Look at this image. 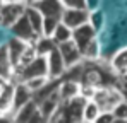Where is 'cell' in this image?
I'll list each match as a JSON object with an SVG mask.
<instances>
[{
	"mask_svg": "<svg viewBox=\"0 0 127 123\" xmlns=\"http://www.w3.org/2000/svg\"><path fill=\"white\" fill-rule=\"evenodd\" d=\"M0 123H14V122H12L10 115H5V116H0Z\"/></svg>",
	"mask_w": 127,
	"mask_h": 123,
	"instance_id": "27",
	"label": "cell"
},
{
	"mask_svg": "<svg viewBox=\"0 0 127 123\" xmlns=\"http://www.w3.org/2000/svg\"><path fill=\"white\" fill-rule=\"evenodd\" d=\"M110 68H112L115 74H119V75H126L127 74V46L122 48V50H119V51L112 57V60H110Z\"/></svg>",
	"mask_w": 127,
	"mask_h": 123,
	"instance_id": "14",
	"label": "cell"
},
{
	"mask_svg": "<svg viewBox=\"0 0 127 123\" xmlns=\"http://www.w3.org/2000/svg\"><path fill=\"white\" fill-rule=\"evenodd\" d=\"M12 98H14V84L9 82L3 89H0V116H12Z\"/></svg>",
	"mask_w": 127,
	"mask_h": 123,
	"instance_id": "11",
	"label": "cell"
},
{
	"mask_svg": "<svg viewBox=\"0 0 127 123\" xmlns=\"http://www.w3.org/2000/svg\"><path fill=\"white\" fill-rule=\"evenodd\" d=\"M98 38V34L91 29V26L89 24H84V26H81V27H77V29H74L72 31V43L77 46V50L81 51V55H83V51H84V48L91 43L93 40H96Z\"/></svg>",
	"mask_w": 127,
	"mask_h": 123,
	"instance_id": "9",
	"label": "cell"
},
{
	"mask_svg": "<svg viewBox=\"0 0 127 123\" xmlns=\"http://www.w3.org/2000/svg\"><path fill=\"white\" fill-rule=\"evenodd\" d=\"M57 50H59V53H60V57H62V60H64V63H65L67 68L83 63V55H81V51L77 50V46L72 43V40L67 41V43L59 44Z\"/></svg>",
	"mask_w": 127,
	"mask_h": 123,
	"instance_id": "6",
	"label": "cell"
},
{
	"mask_svg": "<svg viewBox=\"0 0 127 123\" xmlns=\"http://www.w3.org/2000/svg\"><path fill=\"white\" fill-rule=\"evenodd\" d=\"M112 115H113V118H117V120H127V102L126 101L119 102V104L113 108Z\"/></svg>",
	"mask_w": 127,
	"mask_h": 123,
	"instance_id": "24",
	"label": "cell"
},
{
	"mask_svg": "<svg viewBox=\"0 0 127 123\" xmlns=\"http://www.w3.org/2000/svg\"><path fill=\"white\" fill-rule=\"evenodd\" d=\"M46 68H48V79L50 81H62L67 67H65V63H64L57 48L46 57Z\"/></svg>",
	"mask_w": 127,
	"mask_h": 123,
	"instance_id": "5",
	"label": "cell"
},
{
	"mask_svg": "<svg viewBox=\"0 0 127 123\" xmlns=\"http://www.w3.org/2000/svg\"><path fill=\"white\" fill-rule=\"evenodd\" d=\"M88 24L91 26V29L98 34L103 26H105V12L101 9H96V10H91L89 12V17H88Z\"/></svg>",
	"mask_w": 127,
	"mask_h": 123,
	"instance_id": "17",
	"label": "cell"
},
{
	"mask_svg": "<svg viewBox=\"0 0 127 123\" xmlns=\"http://www.w3.org/2000/svg\"><path fill=\"white\" fill-rule=\"evenodd\" d=\"M112 122H113V115L106 113V111H101L98 115V118L95 120V123H112Z\"/></svg>",
	"mask_w": 127,
	"mask_h": 123,
	"instance_id": "25",
	"label": "cell"
},
{
	"mask_svg": "<svg viewBox=\"0 0 127 123\" xmlns=\"http://www.w3.org/2000/svg\"><path fill=\"white\" fill-rule=\"evenodd\" d=\"M57 92H59V98H60L62 104L64 102H69L79 96V84L69 82V81H60V85H59Z\"/></svg>",
	"mask_w": 127,
	"mask_h": 123,
	"instance_id": "13",
	"label": "cell"
},
{
	"mask_svg": "<svg viewBox=\"0 0 127 123\" xmlns=\"http://www.w3.org/2000/svg\"><path fill=\"white\" fill-rule=\"evenodd\" d=\"M10 81H7V79H3V77H0V89H3L7 84H9Z\"/></svg>",
	"mask_w": 127,
	"mask_h": 123,
	"instance_id": "28",
	"label": "cell"
},
{
	"mask_svg": "<svg viewBox=\"0 0 127 123\" xmlns=\"http://www.w3.org/2000/svg\"><path fill=\"white\" fill-rule=\"evenodd\" d=\"M33 101V94L29 92V89L21 84V82H17V84H14V98H12V115L17 111V109H21L22 106H26L28 102Z\"/></svg>",
	"mask_w": 127,
	"mask_h": 123,
	"instance_id": "10",
	"label": "cell"
},
{
	"mask_svg": "<svg viewBox=\"0 0 127 123\" xmlns=\"http://www.w3.org/2000/svg\"><path fill=\"white\" fill-rule=\"evenodd\" d=\"M33 48H34V53H36V57H43V58H46L57 46H55V43L50 40V38H38V40L33 43Z\"/></svg>",
	"mask_w": 127,
	"mask_h": 123,
	"instance_id": "16",
	"label": "cell"
},
{
	"mask_svg": "<svg viewBox=\"0 0 127 123\" xmlns=\"http://www.w3.org/2000/svg\"><path fill=\"white\" fill-rule=\"evenodd\" d=\"M100 113H101V111H100V108L91 101V99H88V101L84 102V108H83V122L95 123V120L98 118V115H100Z\"/></svg>",
	"mask_w": 127,
	"mask_h": 123,
	"instance_id": "21",
	"label": "cell"
},
{
	"mask_svg": "<svg viewBox=\"0 0 127 123\" xmlns=\"http://www.w3.org/2000/svg\"><path fill=\"white\" fill-rule=\"evenodd\" d=\"M28 123H48V122L41 116V113H40V111H36V113L33 115V118H31Z\"/></svg>",
	"mask_w": 127,
	"mask_h": 123,
	"instance_id": "26",
	"label": "cell"
},
{
	"mask_svg": "<svg viewBox=\"0 0 127 123\" xmlns=\"http://www.w3.org/2000/svg\"><path fill=\"white\" fill-rule=\"evenodd\" d=\"M88 17H89V12L88 10H79V9H64L62 16H60V22H62L65 27H69L70 31L81 27L88 24Z\"/></svg>",
	"mask_w": 127,
	"mask_h": 123,
	"instance_id": "3",
	"label": "cell"
},
{
	"mask_svg": "<svg viewBox=\"0 0 127 123\" xmlns=\"http://www.w3.org/2000/svg\"><path fill=\"white\" fill-rule=\"evenodd\" d=\"M38 111V104L34 101L28 102L26 106H22L21 109H17L14 115H12V122L14 123H28L31 118H33V115Z\"/></svg>",
	"mask_w": 127,
	"mask_h": 123,
	"instance_id": "15",
	"label": "cell"
},
{
	"mask_svg": "<svg viewBox=\"0 0 127 123\" xmlns=\"http://www.w3.org/2000/svg\"><path fill=\"white\" fill-rule=\"evenodd\" d=\"M31 7H34L43 17H53L60 19L64 12L62 0H36V2H28Z\"/></svg>",
	"mask_w": 127,
	"mask_h": 123,
	"instance_id": "4",
	"label": "cell"
},
{
	"mask_svg": "<svg viewBox=\"0 0 127 123\" xmlns=\"http://www.w3.org/2000/svg\"><path fill=\"white\" fill-rule=\"evenodd\" d=\"M26 2H0V26L10 29L24 16Z\"/></svg>",
	"mask_w": 127,
	"mask_h": 123,
	"instance_id": "2",
	"label": "cell"
},
{
	"mask_svg": "<svg viewBox=\"0 0 127 123\" xmlns=\"http://www.w3.org/2000/svg\"><path fill=\"white\" fill-rule=\"evenodd\" d=\"M100 55H101V44H100V41H98V38H96V40H93L84 48V51H83V60L96 62L98 58H100Z\"/></svg>",
	"mask_w": 127,
	"mask_h": 123,
	"instance_id": "18",
	"label": "cell"
},
{
	"mask_svg": "<svg viewBox=\"0 0 127 123\" xmlns=\"http://www.w3.org/2000/svg\"><path fill=\"white\" fill-rule=\"evenodd\" d=\"M50 81L48 77H40V79H29V81H26V82H21V84H24L28 89H29V92L34 96L36 92H40L43 87L46 85V82Z\"/></svg>",
	"mask_w": 127,
	"mask_h": 123,
	"instance_id": "23",
	"label": "cell"
},
{
	"mask_svg": "<svg viewBox=\"0 0 127 123\" xmlns=\"http://www.w3.org/2000/svg\"><path fill=\"white\" fill-rule=\"evenodd\" d=\"M3 46H5L7 57H9L10 67H12V72H14V68L19 65V60H21L22 53L26 51V48L29 46V43L19 41V40H16V38H9V40H7V43H5Z\"/></svg>",
	"mask_w": 127,
	"mask_h": 123,
	"instance_id": "8",
	"label": "cell"
},
{
	"mask_svg": "<svg viewBox=\"0 0 127 123\" xmlns=\"http://www.w3.org/2000/svg\"><path fill=\"white\" fill-rule=\"evenodd\" d=\"M60 24V19H53V17H43V26H41V36L43 38H52L53 31L57 29V26Z\"/></svg>",
	"mask_w": 127,
	"mask_h": 123,
	"instance_id": "22",
	"label": "cell"
},
{
	"mask_svg": "<svg viewBox=\"0 0 127 123\" xmlns=\"http://www.w3.org/2000/svg\"><path fill=\"white\" fill-rule=\"evenodd\" d=\"M9 31H10V38H16V40L24 41V43H29V44H33L34 41L38 40V38L34 36V33H33L29 22H28V19H26L24 16H22L21 19L17 20Z\"/></svg>",
	"mask_w": 127,
	"mask_h": 123,
	"instance_id": "7",
	"label": "cell"
},
{
	"mask_svg": "<svg viewBox=\"0 0 127 123\" xmlns=\"http://www.w3.org/2000/svg\"><path fill=\"white\" fill-rule=\"evenodd\" d=\"M91 101L95 102L100 111H106V113H112L113 108L119 104V102L124 101L122 98V92L117 89V87H110V85H105V87H98L91 98Z\"/></svg>",
	"mask_w": 127,
	"mask_h": 123,
	"instance_id": "1",
	"label": "cell"
},
{
	"mask_svg": "<svg viewBox=\"0 0 127 123\" xmlns=\"http://www.w3.org/2000/svg\"><path fill=\"white\" fill-rule=\"evenodd\" d=\"M24 17L28 19L29 22V26H31V29H33V33H34V36L36 38H41V26H43V16L34 9V7H31L28 2H26V10H24Z\"/></svg>",
	"mask_w": 127,
	"mask_h": 123,
	"instance_id": "12",
	"label": "cell"
},
{
	"mask_svg": "<svg viewBox=\"0 0 127 123\" xmlns=\"http://www.w3.org/2000/svg\"><path fill=\"white\" fill-rule=\"evenodd\" d=\"M72 38V31L69 29V27H65L62 22L57 26V29L53 31V34H52V38L50 40L55 43V46H59V44H62V43H67V41H70Z\"/></svg>",
	"mask_w": 127,
	"mask_h": 123,
	"instance_id": "19",
	"label": "cell"
},
{
	"mask_svg": "<svg viewBox=\"0 0 127 123\" xmlns=\"http://www.w3.org/2000/svg\"><path fill=\"white\" fill-rule=\"evenodd\" d=\"M112 123H127V120H117V118H113Z\"/></svg>",
	"mask_w": 127,
	"mask_h": 123,
	"instance_id": "29",
	"label": "cell"
},
{
	"mask_svg": "<svg viewBox=\"0 0 127 123\" xmlns=\"http://www.w3.org/2000/svg\"><path fill=\"white\" fill-rule=\"evenodd\" d=\"M81 123H89V122H81Z\"/></svg>",
	"mask_w": 127,
	"mask_h": 123,
	"instance_id": "30",
	"label": "cell"
},
{
	"mask_svg": "<svg viewBox=\"0 0 127 123\" xmlns=\"http://www.w3.org/2000/svg\"><path fill=\"white\" fill-rule=\"evenodd\" d=\"M0 77L10 81L12 79V67H10V62L7 57V51H5V46L2 44L0 46Z\"/></svg>",
	"mask_w": 127,
	"mask_h": 123,
	"instance_id": "20",
	"label": "cell"
}]
</instances>
